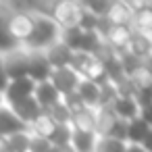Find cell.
Returning a JSON list of instances; mask_svg holds the SVG:
<instances>
[{
  "instance_id": "1",
  "label": "cell",
  "mask_w": 152,
  "mask_h": 152,
  "mask_svg": "<svg viewBox=\"0 0 152 152\" xmlns=\"http://www.w3.org/2000/svg\"><path fill=\"white\" fill-rule=\"evenodd\" d=\"M31 11L46 15L58 29L79 27V21L83 17V2L79 0H56V2H36L27 4Z\"/></svg>"
},
{
  "instance_id": "2",
  "label": "cell",
  "mask_w": 152,
  "mask_h": 152,
  "mask_svg": "<svg viewBox=\"0 0 152 152\" xmlns=\"http://www.w3.org/2000/svg\"><path fill=\"white\" fill-rule=\"evenodd\" d=\"M29 9V7H27ZM31 11V9H29ZM34 15V31L29 36V40L23 44L25 50H38V52H44L50 44L58 42V36H61V29L46 17V15H40L36 11H31Z\"/></svg>"
},
{
  "instance_id": "3",
  "label": "cell",
  "mask_w": 152,
  "mask_h": 152,
  "mask_svg": "<svg viewBox=\"0 0 152 152\" xmlns=\"http://www.w3.org/2000/svg\"><path fill=\"white\" fill-rule=\"evenodd\" d=\"M9 31L19 46H23L29 40V36L34 31V15L27 9V4H15L13 2V11L9 17Z\"/></svg>"
},
{
  "instance_id": "4",
  "label": "cell",
  "mask_w": 152,
  "mask_h": 152,
  "mask_svg": "<svg viewBox=\"0 0 152 152\" xmlns=\"http://www.w3.org/2000/svg\"><path fill=\"white\" fill-rule=\"evenodd\" d=\"M48 81L50 86L58 92V96H67V94H73L81 81V77L71 69V67H61V69H52L50 75H48Z\"/></svg>"
},
{
  "instance_id": "5",
  "label": "cell",
  "mask_w": 152,
  "mask_h": 152,
  "mask_svg": "<svg viewBox=\"0 0 152 152\" xmlns=\"http://www.w3.org/2000/svg\"><path fill=\"white\" fill-rule=\"evenodd\" d=\"M7 71L9 79H19V77H27V50L23 46L7 52V54H0Z\"/></svg>"
},
{
  "instance_id": "6",
  "label": "cell",
  "mask_w": 152,
  "mask_h": 152,
  "mask_svg": "<svg viewBox=\"0 0 152 152\" xmlns=\"http://www.w3.org/2000/svg\"><path fill=\"white\" fill-rule=\"evenodd\" d=\"M11 110H13V115L23 123V125H31L40 115H42V108L38 106V102L34 100V96H29V98H21V100H13V102H4Z\"/></svg>"
},
{
  "instance_id": "7",
  "label": "cell",
  "mask_w": 152,
  "mask_h": 152,
  "mask_svg": "<svg viewBox=\"0 0 152 152\" xmlns=\"http://www.w3.org/2000/svg\"><path fill=\"white\" fill-rule=\"evenodd\" d=\"M102 19L108 25H125V27H129L131 19H133V11L129 9L127 0H113V2L106 4V11H104Z\"/></svg>"
},
{
  "instance_id": "8",
  "label": "cell",
  "mask_w": 152,
  "mask_h": 152,
  "mask_svg": "<svg viewBox=\"0 0 152 152\" xmlns=\"http://www.w3.org/2000/svg\"><path fill=\"white\" fill-rule=\"evenodd\" d=\"M50 65L44 56V52H38V50H27V77L34 81V83H42V81H48V75H50Z\"/></svg>"
},
{
  "instance_id": "9",
  "label": "cell",
  "mask_w": 152,
  "mask_h": 152,
  "mask_svg": "<svg viewBox=\"0 0 152 152\" xmlns=\"http://www.w3.org/2000/svg\"><path fill=\"white\" fill-rule=\"evenodd\" d=\"M11 11H13V2H0V54H7V52L19 48V44L13 40V36L9 31Z\"/></svg>"
},
{
  "instance_id": "10",
  "label": "cell",
  "mask_w": 152,
  "mask_h": 152,
  "mask_svg": "<svg viewBox=\"0 0 152 152\" xmlns=\"http://www.w3.org/2000/svg\"><path fill=\"white\" fill-rule=\"evenodd\" d=\"M34 90H36V83L29 79V77H19V79H11L2 98L4 102H13V100H21V98H29L34 96Z\"/></svg>"
},
{
  "instance_id": "11",
  "label": "cell",
  "mask_w": 152,
  "mask_h": 152,
  "mask_svg": "<svg viewBox=\"0 0 152 152\" xmlns=\"http://www.w3.org/2000/svg\"><path fill=\"white\" fill-rule=\"evenodd\" d=\"M127 54H131L133 58L148 63L150 61V52H152V38L148 36H140V34H131V40L127 42V46L123 48Z\"/></svg>"
},
{
  "instance_id": "12",
  "label": "cell",
  "mask_w": 152,
  "mask_h": 152,
  "mask_svg": "<svg viewBox=\"0 0 152 152\" xmlns=\"http://www.w3.org/2000/svg\"><path fill=\"white\" fill-rule=\"evenodd\" d=\"M44 56H46L50 69H61V67H69V65H71L73 52H71L63 42H54V44H50V46L44 50Z\"/></svg>"
},
{
  "instance_id": "13",
  "label": "cell",
  "mask_w": 152,
  "mask_h": 152,
  "mask_svg": "<svg viewBox=\"0 0 152 152\" xmlns=\"http://www.w3.org/2000/svg\"><path fill=\"white\" fill-rule=\"evenodd\" d=\"M150 133H152V123L146 121V119H142V117H135V119L127 121L125 142H127V144H135V146H140Z\"/></svg>"
},
{
  "instance_id": "14",
  "label": "cell",
  "mask_w": 152,
  "mask_h": 152,
  "mask_svg": "<svg viewBox=\"0 0 152 152\" xmlns=\"http://www.w3.org/2000/svg\"><path fill=\"white\" fill-rule=\"evenodd\" d=\"M19 131H27V125H23L13 115V110L7 104H2L0 106V140H4L11 133H19Z\"/></svg>"
},
{
  "instance_id": "15",
  "label": "cell",
  "mask_w": 152,
  "mask_h": 152,
  "mask_svg": "<svg viewBox=\"0 0 152 152\" xmlns=\"http://www.w3.org/2000/svg\"><path fill=\"white\" fill-rule=\"evenodd\" d=\"M34 100L38 102V106L42 108V113H46L52 104H56V102L61 100V96H58V92L50 86V81H42V83H36Z\"/></svg>"
},
{
  "instance_id": "16",
  "label": "cell",
  "mask_w": 152,
  "mask_h": 152,
  "mask_svg": "<svg viewBox=\"0 0 152 152\" xmlns=\"http://www.w3.org/2000/svg\"><path fill=\"white\" fill-rule=\"evenodd\" d=\"M75 94L79 96V100L83 102L86 108H98V100H100V86L94 83V81H88V79H81Z\"/></svg>"
},
{
  "instance_id": "17",
  "label": "cell",
  "mask_w": 152,
  "mask_h": 152,
  "mask_svg": "<svg viewBox=\"0 0 152 152\" xmlns=\"http://www.w3.org/2000/svg\"><path fill=\"white\" fill-rule=\"evenodd\" d=\"M110 110H113L121 121H131V119H135L137 113H140L137 104H135L133 98H129V96H117V98L113 100V104H110Z\"/></svg>"
},
{
  "instance_id": "18",
  "label": "cell",
  "mask_w": 152,
  "mask_h": 152,
  "mask_svg": "<svg viewBox=\"0 0 152 152\" xmlns=\"http://www.w3.org/2000/svg\"><path fill=\"white\" fill-rule=\"evenodd\" d=\"M129 27H131L133 34H140V36H148V38H152V7H146V9L135 11Z\"/></svg>"
},
{
  "instance_id": "19",
  "label": "cell",
  "mask_w": 152,
  "mask_h": 152,
  "mask_svg": "<svg viewBox=\"0 0 152 152\" xmlns=\"http://www.w3.org/2000/svg\"><path fill=\"white\" fill-rule=\"evenodd\" d=\"M56 129V123L46 115V113H42L29 127H27V133L29 135H36V137H44V140H50V135H52V131Z\"/></svg>"
},
{
  "instance_id": "20",
  "label": "cell",
  "mask_w": 152,
  "mask_h": 152,
  "mask_svg": "<svg viewBox=\"0 0 152 152\" xmlns=\"http://www.w3.org/2000/svg\"><path fill=\"white\" fill-rule=\"evenodd\" d=\"M96 140H98L96 133H90V131H73L69 146L73 148V152H94Z\"/></svg>"
},
{
  "instance_id": "21",
  "label": "cell",
  "mask_w": 152,
  "mask_h": 152,
  "mask_svg": "<svg viewBox=\"0 0 152 152\" xmlns=\"http://www.w3.org/2000/svg\"><path fill=\"white\" fill-rule=\"evenodd\" d=\"M127 81L131 83V88H133L135 92L150 90V88H152V73H150L148 63H146V65H142V67H137V69L127 77Z\"/></svg>"
},
{
  "instance_id": "22",
  "label": "cell",
  "mask_w": 152,
  "mask_h": 152,
  "mask_svg": "<svg viewBox=\"0 0 152 152\" xmlns=\"http://www.w3.org/2000/svg\"><path fill=\"white\" fill-rule=\"evenodd\" d=\"M69 127L73 131H90V133H94V110L92 108H83V110L71 115Z\"/></svg>"
},
{
  "instance_id": "23",
  "label": "cell",
  "mask_w": 152,
  "mask_h": 152,
  "mask_svg": "<svg viewBox=\"0 0 152 152\" xmlns=\"http://www.w3.org/2000/svg\"><path fill=\"white\" fill-rule=\"evenodd\" d=\"M2 142V148L4 152H27V146H29V133L27 131H19V133H11L7 135Z\"/></svg>"
},
{
  "instance_id": "24",
  "label": "cell",
  "mask_w": 152,
  "mask_h": 152,
  "mask_svg": "<svg viewBox=\"0 0 152 152\" xmlns=\"http://www.w3.org/2000/svg\"><path fill=\"white\" fill-rule=\"evenodd\" d=\"M81 29L79 27H69V29H61V36H58V42H63L71 52H77L79 50V42H81Z\"/></svg>"
},
{
  "instance_id": "25",
  "label": "cell",
  "mask_w": 152,
  "mask_h": 152,
  "mask_svg": "<svg viewBox=\"0 0 152 152\" xmlns=\"http://www.w3.org/2000/svg\"><path fill=\"white\" fill-rule=\"evenodd\" d=\"M46 115H48L56 125H69V123H71V113H69V108L63 104V100H58L56 104H52V106L46 110Z\"/></svg>"
},
{
  "instance_id": "26",
  "label": "cell",
  "mask_w": 152,
  "mask_h": 152,
  "mask_svg": "<svg viewBox=\"0 0 152 152\" xmlns=\"http://www.w3.org/2000/svg\"><path fill=\"white\" fill-rule=\"evenodd\" d=\"M127 144L121 142V140H115V137H98L96 140V146H94V152H125Z\"/></svg>"
},
{
  "instance_id": "27",
  "label": "cell",
  "mask_w": 152,
  "mask_h": 152,
  "mask_svg": "<svg viewBox=\"0 0 152 152\" xmlns=\"http://www.w3.org/2000/svg\"><path fill=\"white\" fill-rule=\"evenodd\" d=\"M71 133H73V129L69 125H56V129L52 131L48 142H50V146H69Z\"/></svg>"
},
{
  "instance_id": "28",
  "label": "cell",
  "mask_w": 152,
  "mask_h": 152,
  "mask_svg": "<svg viewBox=\"0 0 152 152\" xmlns=\"http://www.w3.org/2000/svg\"><path fill=\"white\" fill-rule=\"evenodd\" d=\"M50 142L44 140V137H36V135H29V146H27V152H50Z\"/></svg>"
},
{
  "instance_id": "29",
  "label": "cell",
  "mask_w": 152,
  "mask_h": 152,
  "mask_svg": "<svg viewBox=\"0 0 152 152\" xmlns=\"http://www.w3.org/2000/svg\"><path fill=\"white\" fill-rule=\"evenodd\" d=\"M9 81H11V79L7 77V71H4V65H2V58H0V94H4Z\"/></svg>"
},
{
  "instance_id": "30",
  "label": "cell",
  "mask_w": 152,
  "mask_h": 152,
  "mask_svg": "<svg viewBox=\"0 0 152 152\" xmlns=\"http://www.w3.org/2000/svg\"><path fill=\"white\" fill-rule=\"evenodd\" d=\"M125 152H146V150H144L142 146H135V144H127Z\"/></svg>"
},
{
  "instance_id": "31",
  "label": "cell",
  "mask_w": 152,
  "mask_h": 152,
  "mask_svg": "<svg viewBox=\"0 0 152 152\" xmlns=\"http://www.w3.org/2000/svg\"><path fill=\"white\" fill-rule=\"evenodd\" d=\"M4 104V98H2V94H0V106H2Z\"/></svg>"
},
{
  "instance_id": "32",
  "label": "cell",
  "mask_w": 152,
  "mask_h": 152,
  "mask_svg": "<svg viewBox=\"0 0 152 152\" xmlns=\"http://www.w3.org/2000/svg\"><path fill=\"white\" fill-rule=\"evenodd\" d=\"M0 152H4V148H2V142H0Z\"/></svg>"
}]
</instances>
